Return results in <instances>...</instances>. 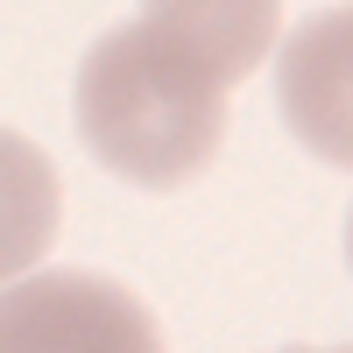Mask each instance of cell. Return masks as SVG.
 I'll return each mask as SVG.
<instances>
[{"instance_id": "cell-2", "label": "cell", "mask_w": 353, "mask_h": 353, "mask_svg": "<svg viewBox=\"0 0 353 353\" xmlns=\"http://www.w3.org/2000/svg\"><path fill=\"white\" fill-rule=\"evenodd\" d=\"M163 325L128 283L92 269H21L0 283V353H156Z\"/></svg>"}, {"instance_id": "cell-5", "label": "cell", "mask_w": 353, "mask_h": 353, "mask_svg": "<svg viewBox=\"0 0 353 353\" xmlns=\"http://www.w3.org/2000/svg\"><path fill=\"white\" fill-rule=\"evenodd\" d=\"M57 226H64V176L50 149L21 128H0V283L43 269Z\"/></svg>"}, {"instance_id": "cell-1", "label": "cell", "mask_w": 353, "mask_h": 353, "mask_svg": "<svg viewBox=\"0 0 353 353\" xmlns=\"http://www.w3.org/2000/svg\"><path fill=\"white\" fill-rule=\"evenodd\" d=\"M226 99L233 85L198 50L163 36L156 21H121L78 64V134L121 184L134 191H184L226 149Z\"/></svg>"}, {"instance_id": "cell-4", "label": "cell", "mask_w": 353, "mask_h": 353, "mask_svg": "<svg viewBox=\"0 0 353 353\" xmlns=\"http://www.w3.org/2000/svg\"><path fill=\"white\" fill-rule=\"evenodd\" d=\"M141 21L198 50L226 85H248L283 36V0H141Z\"/></svg>"}, {"instance_id": "cell-3", "label": "cell", "mask_w": 353, "mask_h": 353, "mask_svg": "<svg viewBox=\"0 0 353 353\" xmlns=\"http://www.w3.org/2000/svg\"><path fill=\"white\" fill-rule=\"evenodd\" d=\"M346 36H353V14L325 8L283 43V64H276V92H283L290 134L332 170L353 163V78H346L353 57H346Z\"/></svg>"}]
</instances>
